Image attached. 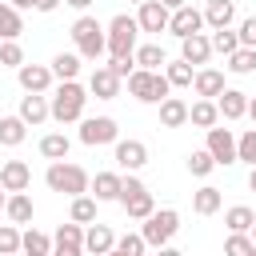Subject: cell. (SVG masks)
I'll return each mask as SVG.
<instances>
[{"mask_svg": "<svg viewBox=\"0 0 256 256\" xmlns=\"http://www.w3.org/2000/svg\"><path fill=\"white\" fill-rule=\"evenodd\" d=\"M248 252H252V236H248V232H228L224 256H248Z\"/></svg>", "mask_w": 256, "mask_h": 256, "instance_id": "obj_43", "label": "cell"}, {"mask_svg": "<svg viewBox=\"0 0 256 256\" xmlns=\"http://www.w3.org/2000/svg\"><path fill=\"white\" fill-rule=\"evenodd\" d=\"M208 44H212V52H220V56H232V52L240 48V36H236L232 28H216V32L208 36Z\"/></svg>", "mask_w": 256, "mask_h": 256, "instance_id": "obj_38", "label": "cell"}, {"mask_svg": "<svg viewBox=\"0 0 256 256\" xmlns=\"http://www.w3.org/2000/svg\"><path fill=\"white\" fill-rule=\"evenodd\" d=\"M128 92H132L140 104H160L164 96H172V84L164 80V72L132 68V76H128Z\"/></svg>", "mask_w": 256, "mask_h": 256, "instance_id": "obj_5", "label": "cell"}, {"mask_svg": "<svg viewBox=\"0 0 256 256\" xmlns=\"http://www.w3.org/2000/svg\"><path fill=\"white\" fill-rule=\"evenodd\" d=\"M108 68H112L120 80H128V76H132V68H136V60H132V56H120V60H108Z\"/></svg>", "mask_w": 256, "mask_h": 256, "instance_id": "obj_47", "label": "cell"}, {"mask_svg": "<svg viewBox=\"0 0 256 256\" xmlns=\"http://www.w3.org/2000/svg\"><path fill=\"white\" fill-rule=\"evenodd\" d=\"M168 16H172V12H168L160 0H144L140 12H136V24H140V32L160 36V32H168Z\"/></svg>", "mask_w": 256, "mask_h": 256, "instance_id": "obj_13", "label": "cell"}, {"mask_svg": "<svg viewBox=\"0 0 256 256\" xmlns=\"http://www.w3.org/2000/svg\"><path fill=\"white\" fill-rule=\"evenodd\" d=\"M32 8H36V12H56L60 0H32Z\"/></svg>", "mask_w": 256, "mask_h": 256, "instance_id": "obj_48", "label": "cell"}, {"mask_svg": "<svg viewBox=\"0 0 256 256\" xmlns=\"http://www.w3.org/2000/svg\"><path fill=\"white\" fill-rule=\"evenodd\" d=\"M20 252L24 256H52V236H44L40 228L20 232Z\"/></svg>", "mask_w": 256, "mask_h": 256, "instance_id": "obj_28", "label": "cell"}, {"mask_svg": "<svg viewBox=\"0 0 256 256\" xmlns=\"http://www.w3.org/2000/svg\"><path fill=\"white\" fill-rule=\"evenodd\" d=\"M220 204H224V196H220V188H212V184H204V188L192 192V212H196V216H216Z\"/></svg>", "mask_w": 256, "mask_h": 256, "instance_id": "obj_26", "label": "cell"}, {"mask_svg": "<svg viewBox=\"0 0 256 256\" xmlns=\"http://www.w3.org/2000/svg\"><path fill=\"white\" fill-rule=\"evenodd\" d=\"M0 64H4V68H20V64H24V48H20L16 40H4V44H0Z\"/></svg>", "mask_w": 256, "mask_h": 256, "instance_id": "obj_44", "label": "cell"}, {"mask_svg": "<svg viewBox=\"0 0 256 256\" xmlns=\"http://www.w3.org/2000/svg\"><path fill=\"white\" fill-rule=\"evenodd\" d=\"M72 40H76V52L80 60H100L108 52V40H104V24L96 16H80L72 24Z\"/></svg>", "mask_w": 256, "mask_h": 256, "instance_id": "obj_3", "label": "cell"}, {"mask_svg": "<svg viewBox=\"0 0 256 256\" xmlns=\"http://www.w3.org/2000/svg\"><path fill=\"white\" fill-rule=\"evenodd\" d=\"M84 104H88V88L80 80H60L48 100V116L56 124H76V120H84Z\"/></svg>", "mask_w": 256, "mask_h": 256, "instance_id": "obj_1", "label": "cell"}, {"mask_svg": "<svg viewBox=\"0 0 256 256\" xmlns=\"http://www.w3.org/2000/svg\"><path fill=\"white\" fill-rule=\"evenodd\" d=\"M116 140H120V128H116L112 116H88V120H80V144L100 148V144H116Z\"/></svg>", "mask_w": 256, "mask_h": 256, "instance_id": "obj_7", "label": "cell"}, {"mask_svg": "<svg viewBox=\"0 0 256 256\" xmlns=\"http://www.w3.org/2000/svg\"><path fill=\"white\" fill-rule=\"evenodd\" d=\"M188 124H196V128H216L220 124V108H216V100H196V104H188Z\"/></svg>", "mask_w": 256, "mask_h": 256, "instance_id": "obj_25", "label": "cell"}, {"mask_svg": "<svg viewBox=\"0 0 256 256\" xmlns=\"http://www.w3.org/2000/svg\"><path fill=\"white\" fill-rule=\"evenodd\" d=\"M52 256H84V224L68 220L52 236Z\"/></svg>", "mask_w": 256, "mask_h": 256, "instance_id": "obj_8", "label": "cell"}, {"mask_svg": "<svg viewBox=\"0 0 256 256\" xmlns=\"http://www.w3.org/2000/svg\"><path fill=\"white\" fill-rule=\"evenodd\" d=\"M32 212H36V208H32V196H28V192H8L4 216H8L16 228H20V224H32Z\"/></svg>", "mask_w": 256, "mask_h": 256, "instance_id": "obj_24", "label": "cell"}, {"mask_svg": "<svg viewBox=\"0 0 256 256\" xmlns=\"http://www.w3.org/2000/svg\"><path fill=\"white\" fill-rule=\"evenodd\" d=\"M248 256H256V244H252V252H248Z\"/></svg>", "mask_w": 256, "mask_h": 256, "instance_id": "obj_58", "label": "cell"}, {"mask_svg": "<svg viewBox=\"0 0 256 256\" xmlns=\"http://www.w3.org/2000/svg\"><path fill=\"white\" fill-rule=\"evenodd\" d=\"M124 212H128V220H148V216L156 212V200H152V192L144 188V192H136L132 200H124Z\"/></svg>", "mask_w": 256, "mask_h": 256, "instance_id": "obj_36", "label": "cell"}, {"mask_svg": "<svg viewBox=\"0 0 256 256\" xmlns=\"http://www.w3.org/2000/svg\"><path fill=\"white\" fill-rule=\"evenodd\" d=\"M44 184L52 192H60V196H84L88 184H92V176L80 164H72V160H52L48 172H44Z\"/></svg>", "mask_w": 256, "mask_h": 256, "instance_id": "obj_2", "label": "cell"}, {"mask_svg": "<svg viewBox=\"0 0 256 256\" xmlns=\"http://www.w3.org/2000/svg\"><path fill=\"white\" fill-rule=\"evenodd\" d=\"M68 148H72V140H68L64 132L40 136V156H44V160H68Z\"/></svg>", "mask_w": 256, "mask_h": 256, "instance_id": "obj_32", "label": "cell"}, {"mask_svg": "<svg viewBox=\"0 0 256 256\" xmlns=\"http://www.w3.org/2000/svg\"><path fill=\"white\" fill-rule=\"evenodd\" d=\"M112 160H116L124 172H140V168L148 164V144H144V140H116Z\"/></svg>", "mask_w": 256, "mask_h": 256, "instance_id": "obj_11", "label": "cell"}, {"mask_svg": "<svg viewBox=\"0 0 256 256\" xmlns=\"http://www.w3.org/2000/svg\"><path fill=\"white\" fill-rule=\"evenodd\" d=\"M192 88H196V96H200V100H216L228 84H224V72H220V68H196Z\"/></svg>", "mask_w": 256, "mask_h": 256, "instance_id": "obj_18", "label": "cell"}, {"mask_svg": "<svg viewBox=\"0 0 256 256\" xmlns=\"http://www.w3.org/2000/svg\"><path fill=\"white\" fill-rule=\"evenodd\" d=\"M24 136H28V124L20 116H0V148H16L24 144Z\"/></svg>", "mask_w": 256, "mask_h": 256, "instance_id": "obj_29", "label": "cell"}, {"mask_svg": "<svg viewBox=\"0 0 256 256\" xmlns=\"http://www.w3.org/2000/svg\"><path fill=\"white\" fill-rule=\"evenodd\" d=\"M132 60H136V68H148V72H160V68L168 64V56H164L160 44H136Z\"/></svg>", "mask_w": 256, "mask_h": 256, "instance_id": "obj_27", "label": "cell"}, {"mask_svg": "<svg viewBox=\"0 0 256 256\" xmlns=\"http://www.w3.org/2000/svg\"><path fill=\"white\" fill-rule=\"evenodd\" d=\"M136 192H144V180H140L136 172H124V176H120V204H124V200H132Z\"/></svg>", "mask_w": 256, "mask_h": 256, "instance_id": "obj_45", "label": "cell"}, {"mask_svg": "<svg viewBox=\"0 0 256 256\" xmlns=\"http://www.w3.org/2000/svg\"><path fill=\"white\" fill-rule=\"evenodd\" d=\"M96 208H100V200H96L92 192H84V196H72L68 220H76V224H92V220H96Z\"/></svg>", "mask_w": 256, "mask_h": 256, "instance_id": "obj_33", "label": "cell"}, {"mask_svg": "<svg viewBox=\"0 0 256 256\" xmlns=\"http://www.w3.org/2000/svg\"><path fill=\"white\" fill-rule=\"evenodd\" d=\"M16 80H20L24 92H48L56 76H52L48 64H20V68H16Z\"/></svg>", "mask_w": 256, "mask_h": 256, "instance_id": "obj_14", "label": "cell"}, {"mask_svg": "<svg viewBox=\"0 0 256 256\" xmlns=\"http://www.w3.org/2000/svg\"><path fill=\"white\" fill-rule=\"evenodd\" d=\"M132 4H144V0H132Z\"/></svg>", "mask_w": 256, "mask_h": 256, "instance_id": "obj_59", "label": "cell"}, {"mask_svg": "<svg viewBox=\"0 0 256 256\" xmlns=\"http://www.w3.org/2000/svg\"><path fill=\"white\" fill-rule=\"evenodd\" d=\"M236 160H244L248 168H256V128L236 136Z\"/></svg>", "mask_w": 256, "mask_h": 256, "instance_id": "obj_39", "label": "cell"}, {"mask_svg": "<svg viewBox=\"0 0 256 256\" xmlns=\"http://www.w3.org/2000/svg\"><path fill=\"white\" fill-rule=\"evenodd\" d=\"M248 188H252V192H256V168H252V172H248Z\"/></svg>", "mask_w": 256, "mask_h": 256, "instance_id": "obj_54", "label": "cell"}, {"mask_svg": "<svg viewBox=\"0 0 256 256\" xmlns=\"http://www.w3.org/2000/svg\"><path fill=\"white\" fill-rule=\"evenodd\" d=\"M24 32V16L20 8H12L8 0H0V40H16Z\"/></svg>", "mask_w": 256, "mask_h": 256, "instance_id": "obj_30", "label": "cell"}, {"mask_svg": "<svg viewBox=\"0 0 256 256\" xmlns=\"http://www.w3.org/2000/svg\"><path fill=\"white\" fill-rule=\"evenodd\" d=\"M236 36H240V48H256V16H244Z\"/></svg>", "mask_w": 256, "mask_h": 256, "instance_id": "obj_46", "label": "cell"}, {"mask_svg": "<svg viewBox=\"0 0 256 256\" xmlns=\"http://www.w3.org/2000/svg\"><path fill=\"white\" fill-rule=\"evenodd\" d=\"M144 236L140 232H124V236H116V248L112 252H120V256H144Z\"/></svg>", "mask_w": 256, "mask_h": 256, "instance_id": "obj_40", "label": "cell"}, {"mask_svg": "<svg viewBox=\"0 0 256 256\" xmlns=\"http://www.w3.org/2000/svg\"><path fill=\"white\" fill-rule=\"evenodd\" d=\"M112 248H116V232H112L108 224L92 220V224L84 228V252H92V256H104V252H112Z\"/></svg>", "mask_w": 256, "mask_h": 256, "instance_id": "obj_17", "label": "cell"}, {"mask_svg": "<svg viewBox=\"0 0 256 256\" xmlns=\"http://www.w3.org/2000/svg\"><path fill=\"white\" fill-rule=\"evenodd\" d=\"M160 4H164L168 12H176V8H180V4H188V0H160Z\"/></svg>", "mask_w": 256, "mask_h": 256, "instance_id": "obj_51", "label": "cell"}, {"mask_svg": "<svg viewBox=\"0 0 256 256\" xmlns=\"http://www.w3.org/2000/svg\"><path fill=\"white\" fill-rule=\"evenodd\" d=\"M224 224H228V232H252L256 212H252L248 204H232V208L224 212Z\"/></svg>", "mask_w": 256, "mask_h": 256, "instance_id": "obj_34", "label": "cell"}, {"mask_svg": "<svg viewBox=\"0 0 256 256\" xmlns=\"http://www.w3.org/2000/svg\"><path fill=\"white\" fill-rule=\"evenodd\" d=\"M160 72H164V80H168L172 88H192V76H196V68L184 64V60H172V64H164Z\"/></svg>", "mask_w": 256, "mask_h": 256, "instance_id": "obj_35", "label": "cell"}, {"mask_svg": "<svg viewBox=\"0 0 256 256\" xmlns=\"http://www.w3.org/2000/svg\"><path fill=\"white\" fill-rule=\"evenodd\" d=\"M0 256H20V228L0 224Z\"/></svg>", "mask_w": 256, "mask_h": 256, "instance_id": "obj_41", "label": "cell"}, {"mask_svg": "<svg viewBox=\"0 0 256 256\" xmlns=\"http://www.w3.org/2000/svg\"><path fill=\"white\" fill-rule=\"evenodd\" d=\"M144 228H140V236H144V244L148 248H164L176 232H180V212L176 208H156L148 220H140Z\"/></svg>", "mask_w": 256, "mask_h": 256, "instance_id": "obj_6", "label": "cell"}, {"mask_svg": "<svg viewBox=\"0 0 256 256\" xmlns=\"http://www.w3.org/2000/svg\"><path fill=\"white\" fill-rule=\"evenodd\" d=\"M28 184H32V168H28L24 160H4V168H0V188H4V192H28Z\"/></svg>", "mask_w": 256, "mask_h": 256, "instance_id": "obj_16", "label": "cell"}, {"mask_svg": "<svg viewBox=\"0 0 256 256\" xmlns=\"http://www.w3.org/2000/svg\"><path fill=\"white\" fill-rule=\"evenodd\" d=\"M248 236H252V244H256V224H252V232H248Z\"/></svg>", "mask_w": 256, "mask_h": 256, "instance_id": "obj_56", "label": "cell"}, {"mask_svg": "<svg viewBox=\"0 0 256 256\" xmlns=\"http://www.w3.org/2000/svg\"><path fill=\"white\" fill-rule=\"evenodd\" d=\"M136 32H140L136 16H128V12L112 16V20H108V28H104L108 56H112V60H120V56H132V52H136Z\"/></svg>", "mask_w": 256, "mask_h": 256, "instance_id": "obj_4", "label": "cell"}, {"mask_svg": "<svg viewBox=\"0 0 256 256\" xmlns=\"http://www.w3.org/2000/svg\"><path fill=\"white\" fill-rule=\"evenodd\" d=\"M244 116H248V120L256 124V96H248V112H244Z\"/></svg>", "mask_w": 256, "mask_h": 256, "instance_id": "obj_50", "label": "cell"}, {"mask_svg": "<svg viewBox=\"0 0 256 256\" xmlns=\"http://www.w3.org/2000/svg\"><path fill=\"white\" fill-rule=\"evenodd\" d=\"M224 60H228L224 68L236 72V76H252V72H256V48H236V52L224 56Z\"/></svg>", "mask_w": 256, "mask_h": 256, "instance_id": "obj_37", "label": "cell"}, {"mask_svg": "<svg viewBox=\"0 0 256 256\" xmlns=\"http://www.w3.org/2000/svg\"><path fill=\"white\" fill-rule=\"evenodd\" d=\"M64 4H68V8H80V12H84V8L92 4V0H64Z\"/></svg>", "mask_w": 256, "mask_h": 256, "instance_id": "obj_52", "label": "cell"}, {"mask_svg": "<svg viewBox=\"0 0 256 256\" xmlns=\"http://www.w3.org/2000/svg\"><path fill=\"white\" fill-rule=\"evenodd\" d=\"M168 32H172L176 40L204 32V12H200V8H192V4H180V8L168 16Z\"/></svg>", "mask_w": 256, "mask_h": 256, "instance_id": "obj_9", "label": "cell"}, {"mask_svg": "<svg viewBox=\"0 0 256 256\" xmlns=\"http://www.w3.org/2000/svg\"><path fill=\"white\" fill-rule=\"evenodd\" d=\"M204 24L216 32V28H232V20H236V4L232 0H204Z\"/></svg>", "mask_w": 256, "mask_h": 256, "instance_id": "obj_20", "label": "cell"}, {"mask_svg": "<svg viewBox=\"0 0 256 256\" xmlns=\"http://www.w3.org/2000/svg\"><path fill=\"white\" fill-rule=\"evenodd\" d=\"M204 148H208V156L216 164H236V136H232V128H208Z\"/></svg>", "mask_w": 256, "mask_h": 256, "instance_id": "obj_10", "label": "cell"}, {"mask_svg": "<svg viewBox=\"0 0 256 256\" xmlns=\"http://www.w3.org/2000/svg\"><path fill=\"white\" fill-rule=\"evenodd\" d=\"M28 128H36V124H44V120H52L48 116V96L44 92H24L20 96V112H16Z\"/></svg>", "mask_w": 256, "mask_h": 256, "instance_id": "obj_15", "label": "cell"}, {"mask_svg": "<svg viewBox=\"0 0 256 256\" xmlns=\"http://www.w3.org/2000/svg\"><path fill=\"white\" fill-rule=\"evenodd\" d=\"M4 204H8V192H4V188H0V212H4Z\"/></svg>", "mask_w": 256, "mask_h": 256, "instance_id": "obj_55", "label": "cell"}, {"mask_svg": "<svg viewBox=\"0 0 256 256\" xmlns=\"http://www.w3.org/2000/svg\"><path fill=\"white\" fill-rule=\"evenodd\" d=\"M88 92H92L96 100H116V96H120V76H116L108 64H96L92 76H88Z\"/></svg>", "mask_w": 256, "mask_h": 256, "instance_id": "obj_12", "label": "cell"}, {"mask_svg": "<svg viewBox=\"0 0 256 256\" xmlns=\"http://www.w3.org/2000/svg\"><path fill=\"white\" fill-rule=\"evenodd\" d=\"M48 68H52L56 80H76L80 76V52H56Z\"/></svg>", "mask_w": 256, "mask_h": 256, "instance_id": "obj_31", "label": "cell"}, {"mask_svg": "<svg viewBox=\"0 0 256 256\" xmlns=\"http://www.w3.org/2000/svg\"><path fill=\"white\" fill-rule=\"evenodd\" d=\"M216 168V160L208 156V148H196V152H188V172L192 176H208Z\"/></svg>", "mask_w": 256, "mask_h": 256, "instance_id": "obj_42", "label": "cell"}, {"mask_svg": "<svg viewBox=\"0 0 256 256\" xmlns=\"http://www.w3.org/2000/svg\"><path fill=\"white\" fill-rule=\"evenodd\" d=\"M188 124V104L180 96H164L160 100V128H184Z\"/></svg>", "mask_w": 256, "mask_h": 256, "instance_id": "obj_22", "label": "cell"}, {"mask_svg": "<svg viewBox=\"0 0 256 256\" xmlns=\"http://www.w3.org/2000/svg\"><path fill=\"white\" fill-rule=\"evenodd\" d=\"M156 256H184L180 248H172V244H164V248H156Z\"/></svg>", "mask_w": 256, "mask_h": 256, "instance_id": "obj_49", "label": "cell"}, {"mask_svg": "<svg viewBox=\"0 0 256 256\" xmlns=\"http://www.w3.org/2000/svg\"><path fill=\"white\" fill-rule=\"evenodd\" d=\"M216 108H220V120H240V116L248 112V92L224 88V92L216 96Z\"/></svg>", "mask_w": 256, "mask_h": 256, "instance_id": "obj_21", "label": "cell"}, {"mask_svg": "<svg viewBox=\"0 0 256 256\" xmlns=\"http://www.w3.org/2000/svg\"><path fill=\"white\" fill-rule=\"evenodd\" d=\"M8 4H12V8H20V12H24V8H32V0H8Z\"/></svg>", "mask_w": 256, "mask_h": 256, "instance_id": "obj_53", "label": "cell"}, {"mask_svg": "<svg viewBox=\"0 0 256 256\" xmlns=\"http://www.w3.org/2000/svg\"><path fill=\"white\" fill-rule=\"evenodd\" d=\"M104 256H120V252H104Z\"/></svg>", "mask_w": 256, "mask_h": 256, "instance_id": "obj_57", "label": "cell"}, {"mask_svg": "<svg viewBox=\"0 0 256 256\" xmlns=\"http://www.w3.org/2000/svg\"><path fill=\"white\" fill-rule=\"evenodd\" d=\"M208 56H212V44H208V36H204V32H196V36H184V40H180V60H184V64L200 68V64H208Z\"/></svg>", "mask_w": 256, "mask_h": 256, "instance_id": "obj_19", "label": "cell"}, {"mask_svg": "<svg viewBox=\"0 0 256 256\" xmlns=\"http://www.w3.org/2000/svg\"><path fill=\"white\" fill-rule=\"evenodd\" d=\"M88 192H92L100 204L120 200V172H96V176H92V184H88Z\"/></svg>", "mask_w": 256, "mask_h": 256, "instance_id": "obj_23", "label": "cell"}]
</instances>
